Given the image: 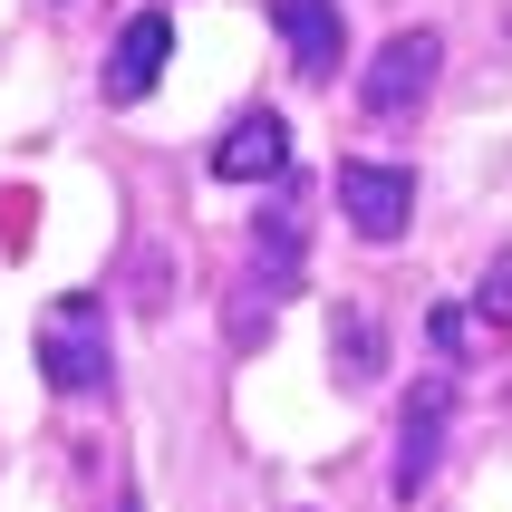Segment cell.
<instances>
[{
    "instance_id": "5",
    "label": "cell",
    "mask_w": 512,
    "mask_h": 512,
    "mask_svg": "<svg viewBox=\"0 0 512 512\" xmlns=\"http://www.w3.org/2000/svg\"><path fill=\"white\" fill-rule=\"evenodd\" d=\"M213 174H223V184H281L290 174V126L271 107H242L223 136H213Z\"/></svg>"
},
{
    "instance_id": "7",
    "label": "cell",
    "mask_w": 512,
    "mask_h": 512,
    "mask_svg": "<svg viewBox=\"0 0 512 512\" xmlns=\"http://www.w3.org/2000/svg\"><path fill=\"white\" fill-rule=\"evenodd\" d=\"M271 29L290 39V58H300V78H339V39H348V20H339V0H271Z\"/></svg>"
},
{
    "instance_id": "4",
    "label": "cell",
    "mask_w": 512,
    "mask_h": 512,
    "mask_svg": "<svg viewBox=\"0 0 512 512\" xmlns=\"http://www.w3.org/2000/svg\"><path fill=\"white\" fill-rule=\"evenodd\" d=\"M435 68H445V39H435V29H397V39L368 58V78H358V107H368V116H406V107H426Z\"/></svg>"
},
{
    "instance_id": "3",
    "label": "cell",
    "mask_w": 512,
    "mask_h": 512,
    "mask_svg": "<svg viewBox=\"0 0 512 512\" xmlns=\"http://www.w3.org/2000/svg\"><path fill=\"white\" fill-rule=\"evenodd\" d=\"M445 426H455V377H416V397H406V416H397V474H387L397 503H416V493L435 484V464H445Z\"/></svg>"
},
{
    "instance_id": "9",
    "label": "cell",
    "mask_w": 512,
    "mask_h": 512,
    "mask_svg": "<svg viewBox=\"0 0 512 512\" xmlns=\"http://www.w3.org/2000/svg\"><path fill=\"white\" fill-rule=\"evenodd\" d=\"M426 339L445 348V358H474V348H493L503 329H484V310H474V300H435V310H426Z\"/></svg>"
},
{
    "instance_id": "10",
    "label": "cell",
    "mask_w": 512,
    "mask_h": 512,
    "mask_svg": "<svg viewBox=\"0 0 512 512\" xmlns=\"http://www.w3.org/2000/svg\"><path fill=\"white\" fill-rule=\"evenodd\" d=\"M474 310H484V329H512V252L484 261V290H474Z\"/></svg>"
},
{
    "instance_id": "2",
    "label": "cell",
    "mask_w": 512,
    "mask_h": 512,
    "mask_svg": "<svg viewBox=\"0 0 512 512\" xmlns=\"http://www.w3.org/2000/svg\"><path fill=\"white\" fill-rule=\"evenodd\" d=\"M329 194H339V213H348L358 242H397V232L416 223V174H406V165H377V155H348Z\"/></svg>"
},
{
    "instance_id": "1",
    "label": "cell",
    "mask_w": 512,
    "mask_h": 512,
    "mask_svg": "<svg viewBox=\"0 0 512 512\" xmlns=\"http://www.w3.org/2000/svg\"><path fill=\"white\" fill-rule=\"evenodd\" d=\"M39 377L58 397H107L116 387V339H107V300L97 290H68L39 310Z\"/></svg>"
},
{
    "instance_id": "8",
    "label": "cell",
    "mask_w": 512,
    "mask_h": 512,
    "mask_svg": "<svg viewBox=\"0 0 512 512\" xmlns=\"http://www.w3.org/2000/svg\"><path fill=\"white\" fill-rule=\"evenodd\" d=\"M329 358H339L348 387H377V377H387V329H377V310L339 300V310H329Z\"/></svg>"
},
{
    "instance_id": "11",
    "label": "cell",
    "mask_w": 512,
    "mask_h": 512,
    "mask_svg": "<svg viewBox=\"0 0 512 512\" xmlns=\"http://www.w3.org/2000/svg\"><path fill=\"white\" fill-rule=\"evenodd\" d=\"M116 512H145V503H136V493H126V503H116Z\"/></svg>"
},
{
    "instance_id": "6",
    "label": "cell",
    "mask_w": 512,
    "mask_h": 512,
    "mask_svg": "<svg viewBox=\"0 0 512 512\" xmlns=\"http://www.w3.org/2000/svg\"><path fill=\"white\" fill-rule=\"evenodd\" d=\"M165 58H174V20H165V10H136V20L116 29V49H107V97L136 107L145 87L165 78Z\"/></svg>"
}]
</instances>
